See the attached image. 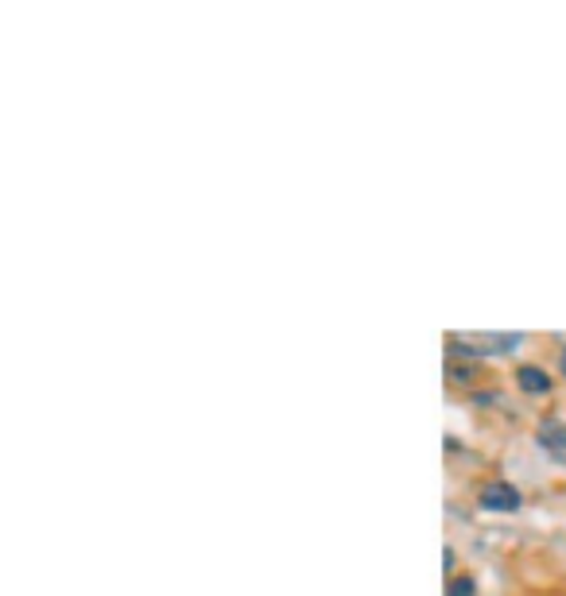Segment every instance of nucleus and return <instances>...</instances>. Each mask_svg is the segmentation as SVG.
I'll return each mask as SVG.
<instances>
[{
	"mask_svg": "<svg viewBox=\"0 0 566 596\" xmlns=\"http://www.w3.org/2000/svg\"><path fill=\"white\" fill-rule=\"evenodd\" d=\"M517 380H520V387H524L528 395H543V392H551V376H547V372H543V368H535V364L520 368Z\"/></svg>",
	"mask_w": 566,
	"mask_h": 596,
	"instance_id": "nucleus-4",
	"label": "nucleus"
},
{
	"mask_svg": "<svg viewBox=\"0 0 566 596\" xmlns=\"http://www.w3.org/2000/svg\"><path fill=\"white\" fill-rule=\"evenodd\" d=\"M558 368H563V376H566V349H563V360H558Z\"/></svg>",
	"mask_w": 566,
	"mask_h": 596,
	"instance_id": "nucleus-6",
	"label": "nucleus"
},
{
	"mask_svg": "<svg viewBox=\"0 0 566 596\" xmlns=\"http://www.w3.org/2000/svg\"><path fill=\"white\" fill-rule=\"evenodd\" d=\"M446 596H474V577H454Z\"/></svg>",
	"mask_w": 566,
	"mask_h": 596,
	"instance_id": "nucleus-5",
	"label": "nucleus"
},
{
	"mask_svg": "<svg viewBox=\"0 0 566 596\" xmlns=\"http://www.w3.org/2000/svg\"><path fill=\"white\" fill-rule=\"evenodd\" d=\"M481 507H489V511H517L520 507V492L512 488V484L504 481H492L481 488Z\"/></svg>",
	"mask_w": 566,
	"mask_h": 596,
	"instance_id": "nucleus-2",
	"label": "nucleus"
},
{
	"mask_svg": "<svg viewBox=\"0 0 566 596\" xmlns=\"http://www.w3.org/2000/svg\"><path fill=\"white\" fill-rule=\"evenodd\" d=\"M524 341V334H469L462 345H451L454 352H512Z\"/></svg>",
	"mask_w": 566,
	"mask_h": 596,
	"instance_id": "nucleus-1",
	"label": "nucleus"
},
{
	"mask_svg": "<svg viewBox=\"0 0 566 596\" xmlns=\"http://www.w3.org/2000/svg\"><path fill=\"white\" fill-rule=\"evenodd\" d=\"M540 441L543 450L551 453L555 461H566V426L558 418H543L540 423Z\"/></svg>",
	"mask_w": 566,
	"mask_h": 596,
	"instance_id": "nucleus-3",
	"label": "nucleus"
}]
</instances>
